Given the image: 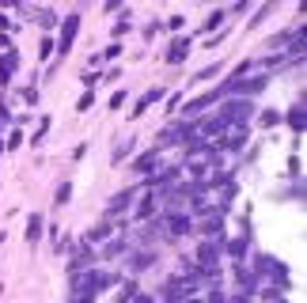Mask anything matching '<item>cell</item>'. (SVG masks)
I'll return each instance as SVG.
<instances>
[{"mask_svg": "<svg viewBox=\"0 0 307 303\" xmlns=\"http://www.w3.org/2000/svg\"><path fill=\"white\" fill-rule=\"evenodd\" d=\"M292 125H296V129H303V106H296V110H292Z\"/></svg>", "mask_w": 307, "mask_h": 303, "instance_id": "obj_1", "label": "cell"}, {"mask_svg": "<svg viewBox=\"0 0 307 303\" xmlns=\"http://www.w3.org/2000/svg\"><path fill=\"white\" fill-rule=\"evenodd\" d=\"M156 99H159V91H148V95H145V99H140V103H137V110H145V106H148V103H156Z\"/></svg>", "mask_w": 307, "mask_h": 303, "instance_id": "obj_2", "label": "cell"}]
</instances>
